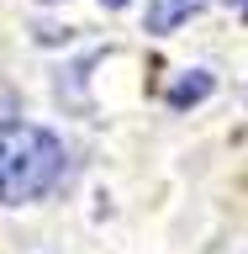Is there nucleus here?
I'll return each mask as SVG.
<instances>
[{
  "label": "nucleus",
  "instance_id": "nucleus-1",
  "mask_svg": "<svg viewBox=\"0 0 248 254\" xmlns=\"http://www.w3.org/2000/svg\"><path fill=\"white\" fill-rule=\"evenodd\" d=\"M63 180V138L37 122H0V206L37 201Z\"/></svg>",
  "mask_w": 248,
  "mask_h": 254
},
{
  "label": "nucleus",
  "instance_id": "nucleus-2",
  "mask_svg": "<svg viewBox=\"0 0 248 254\" xmlns=\"http://www.w3.org/2000/svg\"><path fill=\"white\" fill-rule=\"evenodd\" d=\"M206 0H148V16H143V27L148 32H174L180 21H190V16L201 11Z\"/></svg>",
  "mask_w": 248,
  "mask_h": 254
},
{
  "label": "nucleus",
  "instance_id": "nucleus-3",
  "mask_svg": "<svg viewBox=\"0 0 248 254\" xmlns=\"http://www.w3.org/2000/svg\"><path fill=\"white\" fill-rule=\"evenodd\" d=\"M206 95H211V74H206V69H190V74H180L169 85V106L185 111V106H196V101H206Z\"/></svg>",
  "mask_w": 248,
  "mask_h": 254
},
{
  "label": "nucleus",
  "instance_id": "nucleus-4",
  "mask_svg": "<svg viewBox=\"0 0 248 254\" xmlns=\"http://www.w3.org/2000/svg\"><path fill=\"white\" fill-rule=\"evenodd\" d=\"M100 5H111V11H122V5H127V0H100Z\"/></svg>",
  "mask_w": 248,
  "mask_h": 254
}]
</instances>
